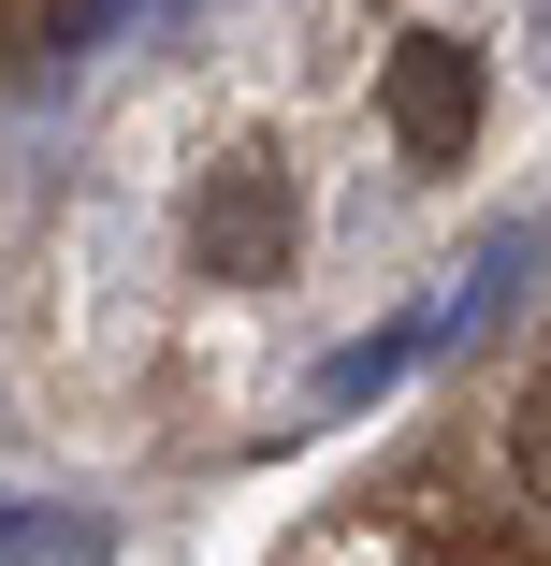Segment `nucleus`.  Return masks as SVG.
Instances as JSON below:
<instances>
[{"label": "nucleus", "mask_w": 551, "mask_h": 566, "mask_svg": "<svg viewBox=\"0 0 551 566\" xmlns=\"http://www.w3.org/2000/svg\"><path fill=\"white\" fill-rule=\"evenodd\" d=\"M290 248H305V175H290L276 146L218 160V175L189 189V262H203V276H290Z\"/></svg>", "instance_id": "1"}, {"label": "nucleus", "mask_w": 551, "mask_h": 566, "mask_svg": "<svg viewBox=\"0 0 551 566\" xmlns=\"http://www.w3.org/2000/svg\"><path fill=\"white\" fill-rule=\"evenodd\" d=\"M378 117L406 132V160H465V132H479V44H451V30L392 44L378 59Z\"/></svg>", "instance_id": "2"}, {"label": "nucleus", "mask_w": 551, "mask_h": 566, "mask_svg": "<svg viewBox=\"0 0 551 566\" xmlns=\"http://www.w3.org/2000/svg\"><path fill=\"white\" fill-rule=\"evenodd\" d=\"M508 480H522V509L551 523V378H537V392L508 407Z\"/></svg>", "instance_id": "3"}, {"label": "nucleus", "mask_w": 551, "mask_h": 566, "mask_svg": "<svg viewBox=\"0 0 551 566\" xmlns=\"http://www.w3.org/2000/svg\"><path fill=\"white\" fill-rule=\"evenodd\" d=\"M102 15H117V0H73V15H59V30H102Z\"/></svg>", "instance_id": "4"}]
</instances>
